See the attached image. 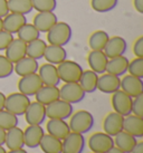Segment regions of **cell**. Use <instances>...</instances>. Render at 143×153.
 I'll return each instance as SVG.
<instances>
[{
  "instance_id": "12",
  "label": "cell",
  "mask_w": 143,
  "mask_h": 153,
  "mask_svg": "<svg viewBox=\"0 0 143 153\" xmlns=\"http://www.w3.org/2000/svg\"><path fill=\"white\" fill-rule=\"evenodd\" d=\"M120 89H122L124 93L130 95L132 98L143 94V81L142 78L132 76V75H125L121 79Z\"/></svg>"
},
{
  "instance_id": "10",
  "label": "cell",
  "mask_w": 143,
  "mask_h": 153,
  "mask_svg": "<svg viewBox=\"0 0 143 153\" xmlns=\"http://www.w3.org/2000/svg\"><path fill=\"white\" fill-rule=\"evenodd\" d=\"M42 85L44 84L39 75L37 73H35V74L20 77V79L18 81V91L27 96H34L42 88Z\"/></svg>"
},
{
  "instance_id": "22",
  "label": "cell",
  "mask_w": 143,
  "mask_h": 153,
  "mask_svg": "<svg viewBox=\"0 0 143 153\" xmlns=\"http://www.w3.org/2000/svg\"><path fill=\"white\" fill-rule=\"evenodd\" d=\"M26 48H27V44L24 43L22 40L19 38L15 39L10 43L7 48H6V57L8 58L13 64H16L18 60L24 58L26 56Z\"/></svg>"
},
{
  "instance_id": "37",
  "label": "cell",
  "mask_w": 143,
  "mask_h": 153,
  "mask_svg": "<svg viewBox=\"0 0 143 153\" xmlns=\"http://www.w3.org/2000/svg\"><path fill=\"white\" fill-rule=\"evenodd\" d=\"M118 0H91V7L96 13H109L118 6Z\"/></svg>"
},
{
  "instance_id": "42",
  "label": "cell",
  "mask_w": 143,
  "mask_h": 153,
  "mask_svg": "<svg viewBox=\"0 0 143 153\" xmlns=\"http://www.w3.org/2000/svg\"><path fill=\"white\" fill-rule=\"evenodd\" d=\"M13 40V34H10L6 30H0V51H6V48Z\"/></svg>"
},
{
  "instance_id": "5",
  "label": "cell",
  "mask_w": 143,
  "mask_h": 153,
  "mask_svg": "<svg viewBox=\"0 0 143 153\" xmlns=\"http://www.w3.org/2000/svg\"><path fill=\"white\" fill-rule=\"evenodd\" d=\"M113 146V136L106 134L105 132H95L89 139V148L92 152L107 153Z\"/></svg>"
},
{
  "instance_id": "14",
  "label": "cell",
  "mask_w": 143,
  "mask_h": 153,
  "mask_svg": "<svg viewBox=\"0 0 143 153\" xmlns=\"http://www.w3.org/2000/svg\"><path fill=\"white\" fill-rule=\"evenodd\" d=\"M121 85V78L118 76L103 73L97 79V89L104 94H113L120 89Z\"/></svg>"
},
{
  "instance_id": "30",
  "label": "cell",
  "mask_w": 143,
  "mask_h": 153,
  "mask_svg": "<svg viewBox=\"0 0 143 153\" xmlns=\"http://www.w3.org/2000/svg\"><path fill=\"white\" fill-rule=\"evenodd\" d=\"M97 79H98V74L93 72L92 69H87L83 71L78 84L85 93H94L97 89Z\"/></svg>"
},
{
  "instance_id": "44",
  "label": "cell",
  "mask_w": 143,
  "mask_h": 153,
  "mask_svg": "<svg viewBox=\"0 0 143 153\" xmlns=\"http://www.w3.org/2000/svg\"><path fill=\"white\" fill-rule=\"evenodd\" d=\"M8 13V0H0V17L4 18Z\"/></svg>"
},
{
  "instance_id": "38",
  "label": "cell",
  "mask_w": 143,
  "mask_h": 153,
  "mask_svg": "<svg viewBox=\"0 0 143 153\" xmlns=\"http://www.w3.org/2000/svg\"><path fill=\"white\" fill-rule=\"evenodd\" d=\"M33 9L38 13H45V11H54L57 6L56 0H31Z\"/></svg>"
},
{
  "instance_id": "16",
  "label": "cell",
  "mask_w": 143,
  "mask_h": 153,
  "mask_svg": "<svg viewBox=\"0 0 143 153\" xmlns=\"http://www.w3.org/2000/svg\"><path fill=\"white\" fill-rule=\"evenodd\" d=\"M44 134H45V130L42 128V125H28L24 130L25 146L29 148V149L38 148Z\"/></svg>"
},
{
  "instance_id": "19",
  "label": "cell",
  "mask_w": 143,
  "mask_h": 153,
  "mask_svg": "<svg viewBox=\"0 0 143 153\" xmlns=\"http://www.w3.org/2000/svg\"><path fill=\"white\" fill-rule=\"evenodd\" d=\"M123 131L133 135L136 139L143 137V117L130 114L124 117Z\"/></svg>"
},
{
  "instance_id": "49",
  "label": "cell",
  "mask_w": 143,
  "mask_h": 153,
  "mask_svg": "<svg viewBox=\"0 0 143 153\" xmlns=\"http://www.w3.org/2000/svg\"><path fill=\"white\" fill-rule=\"evenodd\" d=\"M107 153H125V152H123L122 150H120L118 148H116V146H113L109 151H107Z\"/></svg>"
},
{
  "instance_id": "13",
  "label": "cell",
  "mask_w": 143,
  "mask_h": 153,
  "mask_svg": "<svg viewBox=\"0 0 143 153\" xmlns=\"http://www.w3.org/2000/svg\"><path fill=\"white\" fill-rule=\"evenodd\" d=\"M126 48H127V44L125 39L120 36H113L109 38L103 51L107 56V58H114L118 56L124 55Z\"/></svg>"
},
{
  "instance_id": "24",
  "label": "cell",
  "mask_w": 143,
  "mask_h": 153,
  "mask_svg": "<svg viewBox=\"0 0 143 153\" xmlns=\"http://www.w3.org/2000/svg\"><path fill=\"white\" fill-rule=\"evenodd\" d=\"M2 22H4V30L10 34H17L18 30L27 22V18L25 15L8 13L7 16L2 18Z\"/></svg>"
},
{
  "instance_id": "8",
  "label": "cell",
  "mask_w": 143,
  "mask_h": 153,
  "mask_svg": "<svg viewBox=\"0 0 143 153\" xmlns=\"http://www.w3.org/2000/svg\"><path fill=\"white\" fill-rule=\"evenodd\" d=\"M73 104L65 102L63 100H57L46 106V117L57 120H67L73 114Z\"/></svg>"
},
{
  "instance_id": "4",
  "label": "cell",
  "mask_w": 143,
  "mask_h": 153,
  "mask_svg": "<svg viewBox=\"0 0 143 153\" xmlns=\"http://www.w3.org/2000/svg\"><path fill=\"white\" fill-rule=\"evenodd\" d=\"M30 100L29 96L25 94L17 92V93H11L8 96H6V102H4V110L15 114L16 116L25 114L27 107L29 106Z\"/></svg>"
},
{
  "instance_id": "2",
  "label": "cell",
  "mask_w": 143,
  "mask_h": 153,
  "mask_svg": "<svg viewBox=\"0 0 143 153\" xmlns=\"http://www.w3.org/2000/svg\"><path fill=\"white\" fill-rule=\"evenodd\" d=\"M68 125H69L71 132L85 134V133L89 132V130L93 128L94 116L92 115L91 112L85 110H80L75 113L73 112Z\"/></svg>"
},
{
  "instance_id": "11",
  "label": "cell",
  "mask_w": 143,
  "mask_h": 153,
  "mask_svg": "<svg viewBox=\"0 0 143 153\" xmlns=\"http://www.w3.org/2000/svg\"><path fill=\"white\" fill-rule=\"evenodd\" d=\"M24 115L28 125H42L46 120V106L37 101L30 102Z\"/></svg>"
},
{
  "instance_id": "23",
  "label": "cell",
  "mask_w": 143,
  "mask_h": 153,
  "mask_svg": "<svg viewBox=\"0 0 143 153\" xmlns=\"http://www.w3.org/2000/svg\"><path fill=\"white\" fill-rule=\"evenodd\" d=\"M39 64L34 58H30L28 56H25L24 58L18 60L16 64H13V72H16L18 76H27L30 74L37 73Z\"/></svg>"
},
{
  "instance_id": "41",
  "label": "cell",
  "mask_w": 143,
  "mask_h": 153,
  "mask_svg": "<svg viewBox=\"0 0 143 153\" xmlns=\"http://www.w3.org/2000/svg\"><path fill=\"white\" fill-rule=\"evenodd\" d=\"M132 114L143 117V94L133 98L132 102Z\"/></svg>"
},
{
  "instance_id": "43",
  "label": "cell",
  "mask_w": 143,
  "mask_h": 153,
  "mask_svg": "<svg viewBox=\"0 0 143 153\" xmlns=\"http://www.w3.org/2000/svg\"><path fill=\"white\" fill-rule=\"evenodd\" d=\"M133 54H134L135 57L143 58V36L139 37L134 42V45H133Z\"/></svg>"
},
{
  "instance_id": "20",
  "label": "cell",
  "mask_w": 143,
  "mask_h": 153,
  "mask_svg": "<svg viewBox=\"0 0 143 153\" xmlns=\"http://www.w3.org/2000/svg\"><path fill=\"white\" fill-rule=\"evenodd\" d=\"M109 58L103 51H92L87 55V63L89 68L96 74H103L106 71Z\"/></svg>"
},
{
  "instance_id": "31",
  "label": "cell",
  "mask_w": 143,
  "mask_h": 153,
  "mask_svg": "<svg viewBox=\"0 0 143 153\" xmlns=\"http://www.w3.org/2000/svg\"><path fill=\"white\" fill-rule=\"evenodd\" d=\"M39 148L44 153H62V140L45 133L39 143Z\"/></svg>"
},
{
  "instance_id": "45",
  "label": "cell",
  "mask_w": 143,
  "mask_h": 153,
  "mask_svg": "<svg viewBox=\"0 0 143 153\" xmlns=\"http://www.w3.org/2000/svg\"><path fill=\"white\" fill-rule=\"evenodd\" d=\"M134 9L139 13H143V0H133Z\"/></svg>"
},
{
  "instance_id": "39",
  "label": "cell",
  "mask_w": 143,
  "mask_h": 153,
  "mask_svg": "<svg viewBox=\"0 0 143 153\" xmlns=\"http://www.w3.org/2000/svg\"><path fill=\"white\" fill-rule=\"evenodd\" d=\"M127 72L132 76L143 78V58L135 57L133 60L129 62Z\"/></svg>"
},
{
  "instance_id": "3",
  "label": "cell",
  "mask_w": 143,
  "mask_h": 153,
  "mask_svg": "<svg viewBox=\"0 0 143 153\" xmlns=\"http://www.w3.org/2000/svg\"><path fill=\"white\" fill-rule=\"evenodd\" d=\"M83 71V67L74 60L65 59L57 65L59 79L64 83H78Z\"/></svg>"
},
{
  "instance_id": "29",
  "label": "cell",
  "mask_w": 143,
  "mask_h": 153,
  "mask_svg": "<svg viewBox=\"0 0 143 153\" xmlns=\"http://www.w3.org/2000/svg\"><path fill=\"white\" fill-rule=\"evenodd\" d=\"M114 140V146L118 148L120 150H122L123 152L125 153H131L135 144L138 143L136 137L133 135H131L129 133H126L124 131H121L118 133L115 136H113Z\"/></svg>"
},
{
  "instance_id": "25",
  "label": "cell",
  "mask_w": 143,
  "mask_h": 153,
  "mask_svg": "<svg viewBox=\"0 0 143 153\" xmlns=\"http://www.w3.org/2000/svg\"><path fill=\"white\" fill-rule=\"evenodd\" d=\"M4 144L9 150L24 149V146H25V143H24V130H21L18 126H15V128L6 131Z\"/></svg>"
},
{
  "instance_id": "26",
  "label": "cell",
  "mask_w": 143,
  "mask_h": 153,
  "mask_svg": "<svg viewBox=\"0 0 143 153\" xmlns=\"http://www.w3.org/2000/svg\"><path fill=\"white\" fill-rule=\"evenodd\" d=\"M129 62L130 60L127 59V57H125L124 55L118 56V57H114V58H109L105 72L118 77L123 76L127 72Z\"/></svg>"
},
{
  "instance_id": "32",
  "label": "cell",
  "mask_w": 143,
  "mask_h": 153,
  "mask_svg": "<svg viewBox=\"0 0 143 153\" xmlns=\"http://www.w3.org/2000/svg\"><path fill=\"white\" fill-rule=\"evenodd\" d=\"M47 43H45V40L38 38L35 39L33 42L27 44V48H26V56H28L30 58L38 60L42 59L44 57L45 51H46Z\"/></svg>"
},
{
  "instance_id": "53",
  "label": "cell",
  "mask_w": 143,
  "mask_h": 153,
  "mask_svg": "<svg viewBox=\"0 0 143 153\" xmlns=\"http://www.w3.org/2000/svg\"><path fill=\"white\" fill-rule=\"evenodd\" d=\"M92 153H95V152H92Z\"/></svg>"
},
{
  "instance_id": "33",
  "label": "cell",
  "mask_w": 143,
  "mask_h": 153,
  "mask_svg": "<svg viewBox=\"0 0 143 153\" xmlns=\"http://www.w3.org/2000/svg\"><path fill=\"white\" fill-rule=\"evenodd\" d=\"M109 36L104 30L94 31L89 38V46L92 51H103Z\"/></svg>"
},
{
  "instance_id": "47",
  "label": "cell",
  "mask_w": 143,
  "mask_h": 153,
  "mask_svg": "<svg viewBox=\"0 0 143 153\" xmlns=\"http://www.w3.org/2000/svg\"><path fill=\"white\" fill-rule=\"evenodd\" d=\"M4 102H6V95L0 92V111L4 110Z\"/></svg>"
},
{
  "instance_id": "17",
  "label": "cell",
  "mask_w": 143,
  "mask_h": 153,
  "mask_svg": "<svg viewBox=\"0 0 143 153\" xmlns=\"http://www.w3.org/2000/svg\"><path fill=\"white\" fill-rule=\"evenodd\" d=\"M37 72V74L39 75L44 85L57 86L60 83L56 65L49 64V63L42 64V66H39Z\"/></svg>"
},
{
  "instance_id": "34",
  "label": "cell",
  "mask_w": 143,
  "mask_h": 153,
  "mask_svg": "<svg viewBox=\"0 0 143 153\" xmlns=\"http://www.w3.org/2000/svg\"><path fill=\"white\" fill-rule=\"evenodd\" d=\"M17 35H18V38L20 39V40H22V42L26 44H28V43H30V42L35 40V39L39 38L40 33H39V30H38L33 24L26 22L25 25L18 30Z\"/></svg>"
},
{
  "instance_id": "51",
  "label": "cell",
  "mask_w": 143,
  "mask_h": 153,
  "mask_svg": "<svg viewBox=\"0 0 143 153\" xmlns=\"http://www.w3.org/2000/svg\"><path fill=\"white\" fill-rule=\"evenodd\" d=\"M0 153H7V151H6V149H4L2 145H0Z\"/></svg>"
},
{
  "instance_id": "6",
  "label": "cell",
  "mask_w": 143,
  "mask_h": 153,
  "mask_svg": "<svg viewBox=\"0 0 143 153\" xmlns=\"http://www.w3.org/2000/svg\"><path fill=\"white\" fill-rule=\"evenodd\" d=\"M85 92L78 83H64L59 88V98L69 104H77L85 97Z\"/></svg>"
},
{
  "instance_id": "40",
  "label": "cell",
  "mask_w": 143,
  "mask_h": 153,
  "mask_svg": "<svg viewBox=\"0 0 143 153\" xmlns=\"http://www.w3.org/2000/svg\"><path fill=\"white\" fill-rule=\"evenodd\" d=\"M13 73V64L4 55H0V78H7Z\"/></svg>"
},
{
  "instance_id": "18",
  "label": "cell",
  "mask_w": 143,
  "mask_h": 153,
  "mask_svg": "<svg viewBox=\"0 0 143 153\" xmlns=\"http://www.w3.org/2000/svg\"><path fill=\"white\" fill-rule=\"evenodd\" d=\"M58 22V18L54 11L38 13L33 19V25L39 30V33H47L51 27Z\"/></svg>"
},
{
  "instance_id": "52",
  "label": "cell",
  "mask_w": 143,
  "mask_h": 153,
  "mask_svg": "<svg viewBox=\"0 0 143 153\" xmlns=\"http://www.w3.org/2000/svg\"><path fill=\"white\" fill-rule=\"evenodd\" d=\"M4 29V22H2V18L0 17V30Z\"/></svg>"
},
{
  "instance_id": "46",
  "label": "cell",
  "mask_w": 143,
  "mask_h": 153,
  "mask_svg": "<svg viewBox=\"0 0 143 153\" xmlns=\"http://www.w3.org/2000/svg\"><path fill=\"white\" fill-rule=\"evenodd\" d=\"M131 153H143V142L142 141H140V142H138V143L135 144V146L133 148V150H132V152Z\"/></svg>"
},
{
  "instance_id": "7",
  "label": "cell",
  "mask_w": 143,
  "mask_h": 153,
  "mask_svg": "<svg viewBox=\"0 0 143 153\" xmlns=\"http://www.w3.org/2000/svg\"><path fill=\"white\" fill-rule=\"evenodd\" d=\"M132 102H133V98L130 95L124 93L122 89L114 92L111 97V103H112L114 112L121 114L124 117L132 114Z\"/></svg>"
},
{
  "instance_id": "21",
  "label": "cell",
  "mask_w": 143,
  "mask_h": 153,
  "mask_svg": "<svg viewBox=\"0 0 143 153\" xmlns=\"http://www.w3.org/2000/svg\"><path fill=\"white\" fill-rule=\"evenodd\" d=\"M46 131L48 134L57 137L59 140H63L65 136L71 132L69 125L65 120L49 119L46 123Z\"/></svg>"
},
{
  "instance_id": "28",
  "label": "cell",
  "mask_w": 143,
  "mask_h": 153,
  "mask_svg": "<svg viewBox=\"0 0 143 153\" xmlns=\"http://www.w3.org/2000/svg\"><path fill=\"white\" fill-rule=\"evenodd\" d=\"M47 63L53 65H58L67 58V51L63 46L47 45L44 57Z\"/></svg>"
},
{
  "instance_id": "35",
  "label": "cell",
  "mask_w": 143,
  "mask_h": 153,
  "mask_svg": "<svg viewBox=\"0 0 143 153\" xmlns=\"http://www.w3.org/2000/svg\"><path fill=\"white\" fill-rule=\"evenodd\" d=\"M9 13L28 15L33 10L31 0H8Z\"/></svg>"
},
{
  "instance_id": "27",
  "label": "cell",
  "mask_w": 143,
  "mask_h": 153,
  "mask_svg": "<svg viewBox=\"0 0 143 153\" xmlns=\"http://www.w3.org/2000/svg\"><path fill=\"white\" fill-rule=\"evenodd\" d=\"M36 101L42 105H49L51 103L59 100V88L57 86H47L42 85V88L34 95Z\"/></svg>"
},
{
  "instance_id": "48",
  "label": "cell",
  "mask_w": 143,
  "mask_h": 153,
  "mask_svg": "<svg viewBox=\"0 0 143 153\" xmlns=\"http://www.w3.org/2000/svg\"><path fill=\"white\" fill-rule=\"evenodd\" d=\"M4 139H6V131L0 128V145L4 144Z\"/></svg>"
},
{
  "instance_id": "50",
  "label": "cell",
  "mask_w": 143,
  "mask_h": 153,
  "mask_svg": "<svg viewBox=\"0 0 143 153\" xmlns=\"http://www.w3.org/2000/svg\"><path fill=\"white\" fill-rule=\"evenodd\" d=\"M7 153H28L24 149H18V150H9Z\"/></svg>"
},
{
  "instance_id": "15",
  "label": "cell",
  "mask_w": 143,
  "mask_h": 153,
  "mask_svg": "<svg viewBox=\"0 0 143 153\" xmlns=\"http://www.w3.org/2000/svg\"><path fill=\"white\" fill-rule=\"evenodd\" d=\"M123 122H124V116L116 112H111L106 115L103 121V130L106 134L115 136L118 133L123 131Z\"/></svg>"
},
{
  "instance_id": "9",
  "label": "cell",
  "mask_w": 143,
  "mask_h": 153,
  "mask_svg": "<svg viewBox=\"0 0 143 153\" xmlns=\"http://www.w3.org/2000/svg\"><path fill=\"white\" fill-rule=\"evenodd\" d=\"M84 148V134L69 132L62 140V153H83Z\"/></svg>"
},
{
  "instance_id": "36",
  "label": "cell",
  "mask_w": 143,
  "mask_h": 153,
  "mask_svg": "<svg viewBox=\"0 0 143 153\" xmlns=\"http://www.w3.org/2000/svg\"><path fill=\"white\" fill-rule=\"evenodd\" d=\"M18 116L10 113L8 111H0V128L8 131L10 128L18 126Z\"/></svg>"
},
{
  "instance_id": "1",
  "label": "cell",
  "mask_w": 143,
  "mask_h": 153,
  "mask_svg": "<svg viewBox=\"0 0 143 153\" xmlns=\"http://www.w3.org/2000/svg\"><path fill=\"white\" fill-rule=\"evenodd\" d=\"M47 34V43L49 45H56V46H65L69 43L72 39L71 26L67 22H57L51 29L46 33Z\"/></svg>"
}]
</instances>
